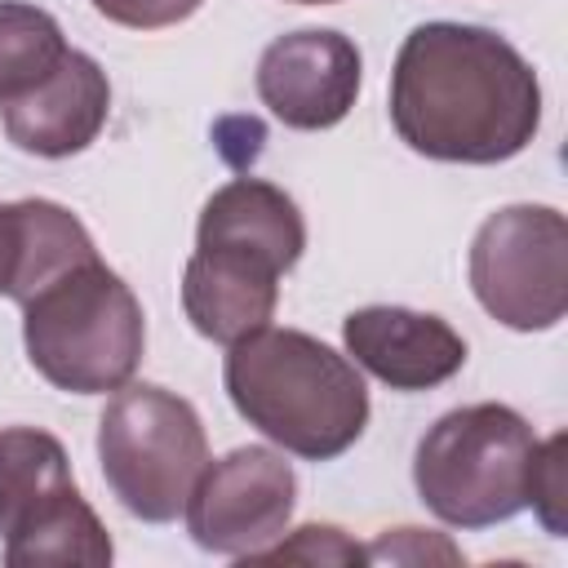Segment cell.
Returning <instances> with one entry per match:
<instances>
[{
	"instance_id": "cell-1",
	"label": "cell",
	"mask_w": 568,
	"mask_h": 568,
	"mask_svg": "<svg viewBox=\"0 0 568 568\" xmlns=\"http://www.w3.org/2000/svg\"><path fill=\"white\" fill-rule=\"evenodd\" d=\"M390 124L426 160L501 164L541 129V80L488 27L422 22L390 67Z\"/></svg>"
},
{
	"instance_id": "cell-2",
	"label": "cell",
	"mask_w": 568,
	"mask_h": 568,
	"mask_svg": "<svg viewBox=\"0 0 568 568\" xmlns=\"http://www.w3.org/2000/svg\"><path fill=\"white\" fill-rule=\"evenodd\" d=\"M222 382L235 413L302 462L342 457L368 426L364 373L302 328L266 324L231 342Z\"/></svg>"
},
{
	"instance_id": "cell-3",
	"label": "cell",
	"mask_w": 568,
	"mask_h": 568,
	"mask_svg": "<svg viewBox=\"0 0 568 568\" xmlns=\"http://www.w3.org/2000/svg\"><path fill=\"white\" fill-rule=\"evenodd\" d=\"M22 342L49 386L106 395L138 373L146 346L142 302L102 257H89L22 302Z\"/></svg>"
},
{
	"instance_id": "cell-4",
	"label": "cell",
	"mask_w": 568,
	"mask_h": 568,
	"mask_svg": "<svg viewBox=\"0 0 568 568\" xmlns=\"http://www.w3.org/2000/svg\"><path fill=\"white\" fill-rule=\"evenodd\" d=\"M532 453L537 435L510 404H466L422 435L413 484L435 519L493 528L528 506Z\"/></svg>"
},
{
	"instance_id": "cell-5",
	"label": "cell",
	"mask_w": 568,
	"mask_h": 568,
	"mask_svg": "<svg viewBox=\"0 0 568 568\" xmlns=\"http://www.w3.org/2000/svg\"><path fill=\"white\" fill-rule=\"evenodd\" d=\"M98 462L133 519L173 524L209 466V435L191 399L155 382H124L98 417Z\"/></svg>"
},
{
	"instance_id": "cell-6",
	"label": "cell",
	"mask_w": 568,
	"mask_h": 568,
	"mask_svg": "<svg viewBox=\"0 0 568 568\" xmlns=\"http://www.w3.org/2000/svg\"><path fill=\"white\" fill-rule=\"evenodd\" d=\"M475 302L515 333H546L568 311V222L550 204L488 213L466 257Z\"/></svg>"
},
{
	"instance_id": "cell-7",
	"label": "cell",
	"mask_w": 568,
	"mask_h": 568,
	"mask_svg": "<svg viewBox=\"0 0 568 568\" xmlns=\"http://www.w3.org/2000/svg\"><path fill=\"white\" fill-rule=\"evenodd\" d=\"M297 506V475L284 453L244 444L209 462L186 497V532L200 550L226 559H253L262 546L288 532Z\"/></svg>"
},
{
	"instance_id": "cell-8",
	"label": "cell",
	"mask_w": 568,
	"mask_h": 568,
	"mask_svg": "<svg viewBox=\"0 0 568 568\" xmlns=\"http://www.w3.org/2000/svg\"><path fill=\"white\" fill-rule=\"evenodd\" d=\"M364 80V58L342 31L306 27L280 36L257 58V98L262 106L302 133L333 129L351 115Z\"/></svg>"
},
{
	"instance_id": "cell-9",
	"label": "cell",
	"mask_w": 568,
	"mask_h": 568,
	"mask_svg": "<svg viewBox=\"0 0 568 568\" xmlns=\"http://www.w3.org/2000/svg\"><path fill=\"white\" fill-rule=\"evenodd\" d=\"M284 266L240 240L195 235V253L182 271V311L191 328L217 346H231L271 324Z\"/></svg>"
},
{
	"instance_id": "cell-10",
	"label": "cell",
	"mask_w": 568,
	"mask_h": 568,
	"mask_svg": "<svg viewBox=\"0 0 568 568\" xmlns=\"http://www.w3.org/2000/svg\"><path fill=\"white\" fill-rule=\"evenodd\" d=\"M111 111V84L106 71L80 53L67 49V58L27 93L0 102L4 138L40 160H67L80 155L89 142H98Z\"/></svg>"
},
{
	"instance_id": "cell-11",
	"label": "cell",
	"mask_w": 568,
	"mask_h": 568,
	"mask_svg": "<svg viewBox=\"0 0 568 568\" xmlns=\"http://www.w3.org/2000/svg\"><path fill=\"white\" fill-rule=\"evenodd\" d=\"M342 346L355 368L373 373L390 390H430L462 373V333L426 311L408 306H359L342 320Z\"/></svg>"
},
{
	"instance_id": "cell-12",
	"label": "cell",
	"mask_w": 568,
	"mask_h": 568,
	"mask_svg": "<svg viewBox=\"0 0 568 568\" xmlns=\"http://www.w3.org/2000/svg\"><path fill=\"white\" fill-rule=\"evenodd\" d=\"M195 235H231V240L257 244L275 253L288 271L306 248L302 209L293 204V195H284L275 182H262V178H231L226 186H217L200 209Z\"/></svg>"
},
{
	"instance_id": "cell-13",
	"label": "cell",
	"mask_w": 568,
	"mask_h": 568,
	"mask_svg": "<svg viewBox=\"0 0 568 568\" xmlns=\"http://www.w3.org/2000/svg\"><path fill=\"white\" fill-rule=\"evenodd\" d=\"M111 555H115V546H111L98 510L80 497L75 484L67 493H58L49 506H40L4 541V564L9 568H36V564H84V568H102V564H111Z\"/></svg>"
},
{
	"instance_id": "cell-14",
	"label": "cell",
	"mask_w": 568,
	"mask_h": 568,
	"mask_svg": "<svg viewBox=\"0 0 568 568\" xmlns=\"http://www.w3.org/2000/svg\"><path fill=\"white\" fill-rule=\"evenodd\" d=\"M71 462L58 435L36 426H4L0 430V541H9L40 506L67 493Z\"/></svg>"
},
{
	"instance_id": "cell-15",
	"label": "cell",
	"mask_w": 568,
	"mask_h": 568,
	"mask_svg": "<svg viewBox=\"0 0 568 568\" xmlns=\"http://www.w3.org/2000/svg\"><path fill=\"white\" fill-rule=\"evenodd\" d=\"M13 209H18V275H13L9 297L22 306L62 271L98 257V248L84 222L58 200L31 195V200H13Z\"/></svg>"
},
{
	"instance_id": "cell-16",
	"label": "cell",
	"mask_w": 568,
	"mask_h": 568,
	"mask_svg": "<svg viewBox=\"0 0 568 568\" xmlns=\"http://www.w3.org/2000/svg\"><path fill=\"white\" fill-rule=\"evenodd\" d=\"M67 49L71 44L49 9L0 0V102L40 84L67 58Z\"/></svg>"
},
{
	"instance_id": "cell-17",
	"label": "cell",
	"mask_w": 568,
	"mask_h": 568,
	"mask_svg": "<svg viewBox=\"0 0 568 568\" xmlns=\"http://www.w3.org/2000/svg\"><path fill=\"white\" fill-rule=\"evenodd\" d=\"M564 453H568V435H550L546 444L537 439L532 475H528V506L537 510V519H541V528L550 537H564L568 532V519H564V506H568Z\"/></svg>"
},
{
	"instance_id": "cell-18",
	"label": "cell",
	"mask_w": 568,
	"mask_h": 568,
	"mask_svg": "<svg viewBox=\"0 0 568 568\" xmlns=\"http://www.w3.org/2000/svg\"><path fill=\"white\" fill-rule=\"evenodd\" d=\"M253 559H302V564H355L364 559V550L333 524H306L293 537H275L271 546H262Z\"/></svg>"
},
{
	"instance_id": "cell-19",
	"label": "cell",
	"mask_w": 568,
	"mask_h": 568,
	"mask_svg": "<svg viewBox=\"0 0 568 568\" xmlns=\"http://www.w3.org/2000/svg\"><path fill=\"white\" fill-rule=\"evenodd\" d=\"M106 22L129 31H160L186 22L204 0H89Z\"/></svg>"
},
{
	"instance_id": "cell-20",
	"label": "cell",
	"mask_w": 568,
	"mask_h": 568,
	"mask_svg": "<svg viewBox=\"0 0 568 568\" xmlns=\"http://www.w3.org/2000/svg\"><path fill=\"white\" fill-rule=\"evenodd\" d=\"M364 559H399V564H422V559H448V564H457L462 555L444 541V537H426L422 528H395V532H386V537H377L368 550H364Z\"/></svg>"
},
{
	"instance_id": "cell-21",
	"label": "cell",
	"mask_w": 568,
	"mask_h": 568,
	"mask_svg": "<svg viewBox=\"0 0 568 568\" xmlns=\"http://www.w3.org/2000/svg\"><path fill=\"white\" fill-rule=\"evenodd\" d=\"M13 275H18V209L0 204V293L4 297L13 288Z\"/></svg>"
},
{
	"instance_id": "cell-22",
	"label": "cell",
	"mask_w": 568,
	"mask_h": 568,
	"mask_svg": "<svg viewBox=\"0 0 568 568\" xmlns=\"http://www.w3.org/2000/svg\"><path fill=\"white\" fill-rule=\"evenodd\" d=\"M297 4H337V0H297Z\"/></svg>"
}]
</instances>
